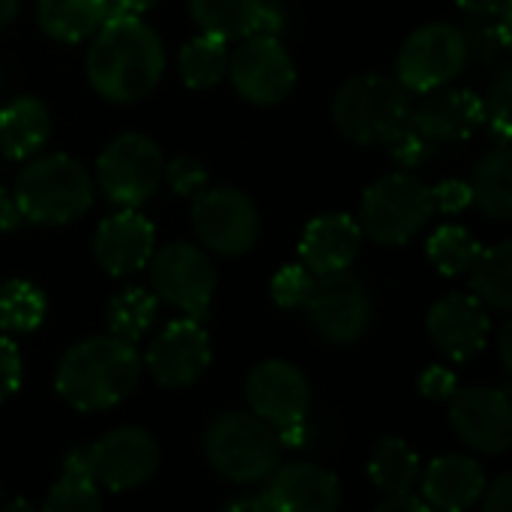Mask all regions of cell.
Here are the masks:
<instances>
[{
  "instance_id": "1",
  "label": "cell",
  "mask_w": 512,
  "mask_h": 512,
  "mask_svg": "<svg viewBox=\"0 0 512 512\" xmlns=\"http://www.w3.org/2000/svg\"><path fill=\"white\" fill-rule=\"evenodd\" d=\"M84 69L102 99L138 102L153 93L165 72V45L138 15H108L93 33Z\"/></svg>"
},
{
  "instance_id": "2",
  "label": "cell",
  "mask_w": 512,
  "mask_h": 512,
  "mask_svg": "<svg viewBox=\"0 0 512 512\" xmlns=\"http://www.w3.org/2000/svg\"><path fill=\"white\" fill-rule=\"evenodd\" d=\"M141 378V357L132 342L93 336L72 345L54 375V387L75 411H105L123 402Z\"/></svg>"
},
{
  "instance_id": "3",
  "label": "cell",
  "mask_w": 512,
  "mask_h": 512,
  "mask_svg": "<svg viewBox=\"0 0 512 512\" xmlns=\"http://www.w3.org/2000/svg\"><path fill=\"white\" fill-rule=\"evenodd\" d=\"M21 219L36 225H69L93 204V180L66 153L30 156L12 189Z\"/></svg>"
},
{
  "instance_id": "4",
  "label": "cell",
  "mask_w": 512,
  "mask_h": 512,
  "mask_svg": "<svg viewBox=\"0 0 512 512\" xmlns=\"http://www.w3.org/2000/svg\"><path fill=\"white\" fill-rule=\"evenodd\" d=\"M204 459L207 465L237 486L264 483L270 471L279 465V435L255 414H219L210 420L204 432Z\"/></svg>"
},
{
  "instance_id": "5",
  "label": "cell",
  "mask_w": 512,
  "mask_h": 512,
  "mask_svg": "<svg viewBox=\"0 0 512 512\" xmlns=\"http://www.w3.org/2000/svg\"><path fill=\"white\" fill-rule=\"evenodd\" d=\"M411 117L408 90L387 75H354L333 99L336 129L357 144H390Z\"/></svg>"
},
{
  "instance_id": "6",
  "label": "cell",
  "mask_w": 512,
  "mask_h": 512,
  "mask_svg": "<svg viewBox=\"0 0 512 512\" xmlns=\"http://www.w3.org/2000/svg\"><path fill=\"white\" fill-rule=\"evenodd\" d=\"M435 210L432 189L423 180L399 171L375 180L366 189L357 222L363 237L375 240L378 246H402L429 225Z\"/></svg>"
},
{
  "instance_id": "7",
  "label": "cell",
  "mask_w": 512,
  "mask_h": 512,
  "mask_svg": "<svg viewBox=\"0 0 512 512\" xmlns=\"http://www.w3.org/2000/svg\"><path fill=\"white\" fill-rule=\"evenodd\" d=\"M471 57L462 27L447 21H432L417 27L399 48L396 81L408 93H432L447 87L465 69Z\"/></svg>"
},
{
  "instance_id": "8",
  "label": "cell",
  "mask_w": 512,
  "mask_h": 512,
  "mask_svg": "<svg viewBox=\"0 0 512 512\" xmlns=\"http://www.w3.org/2000/svg\"><path fill=\"white\" fill-rule=\"evenodd\" d=\"M162 168L159 144L141 132L111 138L96 159L99 189L117 207H141L162 183Z\"/></svg>"
},
{
  "instance_id": "9",
  "label": "cell",
  "mask_w": 512,
  "mask_h": 512,
  "mask_svg": "<svg viewBox=\"0 0 512 512\" xmlns=\"http://www.w3.org/2000/svg\"><path fill=\"white\" fill-rule=\"evenodd\" d=\"M192 225L201 243L225 258L246 255L261 237V213L255 201L234 186L198 189L192 195Z\"/></svg>"
},
{
  "instance_id": "10",
  "label": "cell",
  "mask_w": 512,
  "mask_h": 512,
  "mask_svg": "<svg viewBox=\"0 0 512 512\" xmlns=\"http://www.w3.org/2000/svg\"><path fill=\"white\" fill-rule=\"evenodd\" d=\"M303 309L309 327L330 345H354L372 324V297L348 270L315 276Z\"/></svg>"
},
{
  "instance_id": "11",
  "label": "cell",
  "mask_w": 512,
  "mask_h": 512,
  "mask_svg": "<svg viewBox=\"0 0 512 512\" xmlns=\"http://www.w3.org/2000/svg\"><path fill=\"white\" fill-rule=\"evenodd\" d=\"M147 264H150L153 294L162 303L198 321L207 315L216 294V267L201 249L189 243H171L156 255H150Z\"/></svg>"
},
{
  "instance_id": "12",
  "label": "cell",
  "mask_w": 512,
  "mask_h": 512,
  "mask_svg": "<svg viewBox=\"0 0 512 512\" xmlns=\"http://www.w3.org/2000/svg\"><path fill=\"white\" fill-rule=\"evenodd\" d=\"M228 75L234 90L252 105H279L297 81L294 60L279 36L252 33L228 57Z\"/></svg>"
},
{
  "instance_id": "13",
  "label": "cell",
  "mask_w": 512,
  "mask_h": 512,
  "mask_svg": "<svg viewBox=\"0 0 512 512\" xmlns=\"http://www.w3.org/2000/svg\"><path fill=\"white\" fill-rule=\"evenodd\" d=\"M87 465L99 489L129 492L144 486L159 468V444L138 426H120L84 447Z\"/></svg>"
},
{
  "instance_id": "14",
  "label": "cell",
  "mask_w": 512,
  "mask_h": 512,
  "mask_svg": "<svg viewBox=\"0 0 512 512\" xmlns=\"http://www.w3.org/2000/svg\"><path fill=\"white\" fill-rule=\"evenodd\" d=\"M246 402L276 432L306 423L312 405V387L306 375L285 360H264L246 378Z\"/></svg>"
},
{
  "instance_id": "15",
  "label": "cell",
  "mask_w": 512,
  "mask_h": 512,
  "mask_svg": "<svg viewBox=\"0 0 512 512\" xmlns=\"http://www.w3.org/2000/svg\"><path fill=\"white\" fill-rule=\"evenodd\" d=\"M450 423L456 435L489 456L507 453L512 444V399L498 387H468L450 396Z\"/></svg>"
},
{
  "instance_id": "16",
  "label": "cell",
  "mask_w": 512,
  "mask_h": 512,
  "mask_svg": "<svg viewBox=\"0 0 512 512\" xmlns=\"http://www.w3.org/2000/svg\"><path fill=\"white\" fill-rule=\"evenodd\" d=\"M210 336L198 318L171 321L147 348V372L159 387H192L210 366Z\"/></svg>"
},
{
  "instance_id": "17",
  "label": "cell",
  "mask_w": 512,
  "mask_h": 512,
  "mask_svg": "<svg viewBox=\"0 0 512 512\" xmlns=\"http://www.w3.org/2000/svg\"><path fill=\"white\" fill-rule=\"evenodd\" d=\"M486 123L483 114V96L474 90H459V87H438L426 93V99L414 108L408 126L435 150L441 144H456L471 138L480 126Z\"/></svg>"
},
{
  "instance_id": "18",
  "label": "cell",
  "mask_w": 512,
  "mask_h": 512,
  "mask_svg": "<svg viewBox=\"0 0 512 512\" xmlns=\"http://www.w3.org/2000/svg\"><path fill=\"white\" fill-rule=\"evenodd\" d=\"M432 342L456 363L471 360L489 342V312L474 294H447L441 297L426 318Z\"/></svg>"
},
{
  "instance_id": "19",
  "label": "cell",
  "mask_w": 512,
  "mask_h": 512,
  "mask_svg": "<svg viewBox=\"0 0 512 512\" xmlns=\"http://www.w3.org/2000/svg\"><path fill=\"white\" fill-rule=\"evenodd\" d=\"M153 243H156L153 222L135 207H123L120 213L99 222L93 234V255L105 273L129 276L147 267L153 255Z\"/></svg>"
},
{
  "instance_id": "20",
  "label": "cell",
  "mask_w": 512,
  "mask_h": 512,
  "mask_svg": "<svg viewBox=\"0 0 512 512\" xmlns=\"http://www.w3.org/2000/svg\"><path fill=\"white\" fill-rule=\"evenodd\" d=\"M261 489L276 512H333L342 504L339 480L309 462L276 465Z\"/></svg>"
},
{
  "instance_id": "21",
  "label": "cell",
  "mask_w": 512,
  "mask_h": 512,
  "mask_svg": "<svg viewBox=\"0 0 512 512\" xmlns=\"http://www.w3.org/2000/svg\"><path fill=\"white\" fill-rule=\"evenodd\" d=\"M363 231L360 222L348 213L315 216L300 237V264L312 276H327L348 270L360 252Z\"/></svg>"
},
{
  "instance_id": "22",
  "label": "cell",
  "mask_w": 512,
  "mask_h": 512,
  "mask_svg": "<svg viewBox=\"0 0 512 512\" xmlns=\"http://www.w3.org/2000/svg\"><path fill=\"white\" fill-rule=\"evenodd\" d=\"M195 24L222 39H246L252 33L279 36L285 9L276 0H186Z\"/></svg>"
},
{
  "instance_id": "23",
  "label": "cell",
  "mask_w": 512,
  "mask_h": 512,
  "mask_svg": "<svg viewBox=\"0 0 512 512\" xmlns=\"http://www.w3.org/2000/svg\"><path fill=\"white\" fill-rule=\"evenodd\" d=\"M420 483L423 501L432 510L462 512L483 498L486 471L471 456H441L426 468V474H420Z\"/></svg>"
},
{
  "instance_id": "24",
  "label": "cell",
  "mask_w": 512,
  "mask_h": 512,
  "mask_svg": "<svg viewBox=\"0 0 512 512\" xmlns=\"http://www.w3.org/2000/svg\"><path fill=\"white\" fill-rule=\"evenodd\" d=\"M51 135L48 105L36 96H15L0 108V153L6 159L36 156Z\"/></svg>"
},
{
  "instance_id": "25",
  "label": "cell",
  "mask_w": 512,
  "mask_h": 512,
  "mask_svg": "<svg viewBox=\"0 0 512 512\" xmlns=\"http://www.w3.org/2000/svg\"><path fill=\"white\" fill-rule=\"evenodd\" d=\"M471 204H477L492 219L512 216V156L510 144H498L480 156L471 174Z\"/></svg>"
},
{
  "instance_id": "26",
  "label": "cell",
  "mask_w": 512,
  "mask_h": 512,
  "mask_svg": "<svg viewBox=\"0 0 512 512\" xmlns=\"http://www.w3.org/2000/svg\"><path fill=\"white\" fill-rule=\"evenodd\" d=\"M108 18V0H39L36 21L57 42H81Z\"/></svg>"
},
{
  "instance_id": "27",
  "label": "cell",
  "mask_w": 512,
  "mask_h": 512,
  "mask_svg": "<svg viewBox=\"0 0 512 512\" xmlns=\"http://www.w3.org/2000/svg\"><path fill=\"white\" fill-rule=\"evenodd\" d=\"M42 507L48 512H87L102 507L99 483L90 474L84 447H75L63 459V477L48 489V498Z\"/></svg>"
},
{
  "instance_id": "28",
  "label": "cell",
  "mask_w": 512,
  "mask_h": 512,
  "mask_svg": "<svg viewBox=\"0 0 512 512\" xmlns=\"http://www.w3.org/2000/svg\"><path fill=\"white\" fill-rule=\"evenodd\" d=\"M471 288L474 297L498 312L512 306V243L501 240L498 246L480 249L471 264Z\"/></svg>"
},
{
  "instance_id": "29",
  "label": "cell",
  "mask_w": 512,
  "mask_h": 512,
  "mask_svg": "<svg viewBox=\"0 0 512 512\" xmlns=\"http://www.w3.org/2000/svg\"><path fill=\"white\" fill-rule=\"evenodd\" d=\"M369 477L384 495L411 492L420 483V456L402 438H384L369 459Z\"/></svg>"
},
{
  "instance_id": "30",
  "label": "cell",
  "mask_w": 512,
  "mask_h": 512,
  "mask_svg": "<svg viewBox=\"0 0 512 512\" xmlns=\"http://www.w3.org/2000/svg\"><path fill=\"white\" fill-rule=\"evenodd\" d=\"M228 39L216 36V33H201L195 39H189L177 57V69L186 87L192 90H207L216 87L225 72H228Z\"/></svg>"
},
{
  "instance_id": "31",
  "label": "cell",
  "mask_w": 512,
  "mask_h": 512,
  "mask_svg": "<svg viewBox=\"0 0 512 512\" xmlns=\"http://www.w3.org/2000/svg\"><path fill=\"white\" fill-rule=\"evenodd\" d=\"M105 318H108L111 336L135 345L150 333V327L156 321V294H150L144 288H126L108 303Z\"/></svg>"
},
{
  "instance_id": "32",
  "label": "cell",
  "mask_w": 512,
  "mask_h": 512,
  "mask_svg": "<svg viewBox=\"0 0 512 512\" xmlns=\"http://www.w3.org/2000/svg\"><path fill=\"white\" fill-rule=\"evenodd\" d=\"M48 300L42 288L27 279H9L0 285V327L9 333H30L45 321Z\"/></svg>"
},
{
  "instance_id": "33",
  "label": "cell",
  "mask_w": 512,
  "mask_h": 512,
  "mask_svg": "<svg viewBox=\"0 0 512 512\" xmlns=\"http://www.w3.org/2000/svg\"><path fill=\"white\" fill-rule=\"evenodd\" d=\"M480 243L471 231L459 228V225H444L429 237V261L441 276H459L468 273L474 258L480 255Z\"/></svg>"
},
{
  "instance_id": "34",
  "label": "cell",
  "mask_w": 512,
  "mask_h": 512,
  "mask_svg": "<svg viewBox=\"0 0 512 512\" xmlns=\"http://www.w3.org/2000/svg\"><path fill=\"white\" fill-rule=\"evenodd\" d=\"M510 105H512V69H504L483 99L486 123L498 144H510Z\"/></svg>"
},
{
  "instance_id": "35",
  "label": "cell",
  "mask_w": 512,
  "mask_h": 512,
  "mask_svg": "<svg viewBox=\"0 0 512 512\" xmlns=\"http://www.w3.org/2000/svg\"><path fill=\"white\" fill-rule=\"evenodd\" d=\"M315 285V276L303 267V264H288L276 273L270 291H273V300L282 306V309H303L309 291Z\"/></svg>"
},
{
  "instance_id": "36",
  "label": "cell",
  "mask_w": 512,
  "mask_h": 512,
  "mask_svg": "<svg viewBox=\"0 0 512 512\" xmlns=\"http://www.w3.org/2000/svg\"><path fill=\"white\" fill-rule=\"evenodd\" d=\"M162 177L168 180L171 192L192 198L204 183H207V168L195 156H177L162 168Z\"/></svg>"
},
{
  "instance_id": "37",
  "label": "cell",
  "mask_w": 512,
  "mask_h": 512,
  "mask_svg": "<svg viewBox=\"0 0 512 512\" xmlns=\"http://www.w3.org/2000/svg\"><path fill=\"white\" fill-rule=\"evenodd\" d=\"M21 387V354L18 345L0 336V402L15 396Z\"/></svg>"
},
{
  "instance_id": "38",
  "label": "cell",
  "mask_w": 512,
  "mask_h": 512,
  "mask_svg": "<svg viewBox=\"0 0 512 512\" xmlns=\"http://www.w3.org/2000/svg\"><path fill=\"white\" fill-rule=\"evenodd\" d=\"M432 198H435V207H441L444 213H459L471 204V186L462 180H447L432 189Z\"/></svg>"
},
{
  "instance_id": "39",
  "label": "cell",
  "mask_w": 512,
  "mask_h": 512,
  "mask_svg": "<svg viewBox=\"0 0 512 512\" xmlns=\"http://www.w3.org/2000/svg\"><path fill=\"white\" fill-rule=\"evenodd\" d=\"M420 390L426 399H450L456 393V375L441 366H429L420 375Z\"/></svg>"
},
{
  "instance_id": "40",
  "label": "cell",
  "mask_w": 512,
  "mask_h": 512,
  "mask_svg": "<svg viewBox=\"0 0 512 512\" xmlns=\"http://www.w3.org/2000/svg\"><path fill=\"white\" fill-rule=\"evenodd\" d=\"M483 510L486 512H510L512 510V477L501 474L489 489H483Z\"/></svg>"
},
{
  "instance_id": "41",
  "label": "cell",
  "mask_w": 512,
  "mask_h": 512,
  "mask_svg": "<svg viewBox=\"0 0 512 512\" xmlns=\"http://www.w3.org/2000/svg\"><path fill=\"white\" fill-rule=\"evenodd\" d=\"M429 510H432V507H429L423 498L411 495V492L387 495V501H384V504H378V512H429Z\"/></svg>"
},
{
  "instance_id": "42",
  "label": "cell",
  "mask_w": 512,
  "mask_h": 512,
  "mask_svg": "<svg viewBox=\"0 0 512 512\" xmlns=\"http://www.w3.org/2000/svg\"><path fill=\"white\" fill-rule=\"evenodd\" d=\"M18 225H21V213L15 207V198H12L9 189L0 186V234L3 231H15Z\"/></svg>"
},
{
  "instance_id": "43",
  "label": "cell",
  "mask_w": 512,
  "mask_h": 512,
  "mask_svg": "<svg viewBox=\"0 0 512 512\" xmlns=\"http://www.w3.org/2000/svg\"><path fill=\"white\" fill-rule=\"evenodd\" d=\"M225 512H276L273 510V504H270V498L261 492V495H255V498H237V501H228L225 507H222Z\"/></svg>"
},
{
  "instance_id": "44",
  "label": "cell",
  "mask_w": 512,
  "mask_h": 512,
  "mask_svg": "<svg viewBox=\"0 0 512 512\" xmlns=\"http://www.w3.org/2000/svg\"><path fill=\"white\" fill-rule=\"evenodd\" d=\"M159 0H108V15H141Z\"/></svg>"
},
{
  "instance_id": "45",
  "label": "cell",
  "mask_w": 512,
  "mask_h": 512,
  "mask_svg": "<svg viewBox=\"0 0 512 512\" xmlns=\"http://www.w3.org/2000/svg\"><path fill=\"white\" fill-rule=\"evenodd\" d=\"M462 9H468L471 15H495L501 9L512 6V0H456Z\"/></svg>"
},
{
  "instance_id": "46",
  "label": "cell",
  "mask_w": 512,
  "mask_h": 512,
  "mask_svg": "<svg viewBox=\"0 0 512 512\" xmlns=\"http://www.w3.org/2000/svg\"><path fill=\"white\" fill-rule=\"evenodd\" d=\"M21 9V0H0V27H6Z\"/></svg>"
},
{
  "instance_id": "47",
  "label": "cell",
  "mask_w": 512,
  "mask_h": 512,
  "mask_svg": "<svg viewBox=\"0 0 512 512\" xmlns=\"http://www.w3.org/2000/svg\"><path fill=\"white\" fill-rule=\"evenodd\" d=\"M510 336H512V324L504 327V336H501V357H504V369L510 372L512 360H510Z\"/></svg>"
},
{
  "instance_id": "48",
  "label": "cell",
  "mask_w": 512,
  "mask_h": 512,
  "mask_svg": "<svg viewBox=\"0 0 512 512\" xmlns=\"http://www.w3.org/2000/svg\"><path fill=\"white\" fill-rule=\"evenodd\" d=\"M6 510H33V504H27V501H12Z\"/></svg>"
},
{
  "instance_id": "49",
  "label": "cell",
  "mask_w": 512,
  "mask_h": 512,
  "mask_svg": "<svg viewBox=\"0 0 512 512\" xmlns=\"http://www.w3.org/2000/svg\"><path fill=\"white\" fill-rule=\"evenodd\" d=\"M0 84H3V72H0Z\"/></svg>"
}]
</instances>
